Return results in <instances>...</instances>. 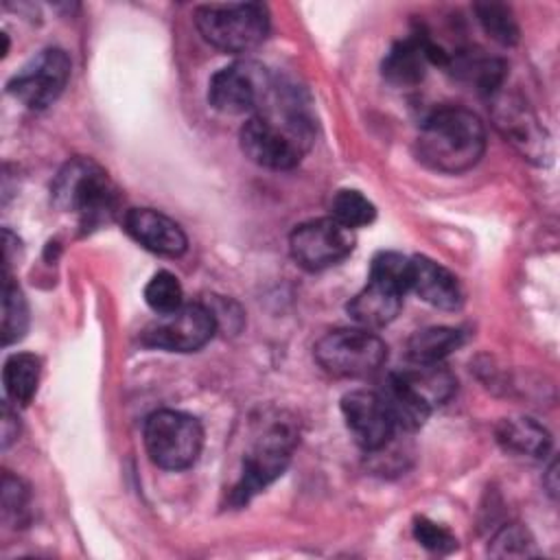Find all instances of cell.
Segmentation results:
<instances>
[{"mask_svg":"<svg viewBox=\"0 0 560 560\" xmlns=\"http://www.w3.org/2000/svg\"><path fill=\"white\" fill-rule=\"evenodd\" d=\"M315 140L313 116L298 88L278 83L267 103L241 127V149L247 160L271 171L300 164Z\"/></svg>","mask_w":560,"mask_h":560,"instance_id":"6da1fadb","label":"cell"},{"mask_svg":"<svg viewBox=\"0 0 560 560\" xmlns=\"http://www.w3.org/2000/svg\"><path fill=\"white\" fill-rule=\"evenodd\" d=\"M486 151V127L466 107H442L433 112L416 138L418 160L438 171L457 175L472 168Z\"/></svg>","mask_w":560,"mask_h":560,"instance_id":"7a4b0ae2","label":"cell"},{"mask_svg":"<svg viewBox=\"0 0 560 560\" xmlns=\"http://www.w3.org/2000/svg\"><path fill=\"white\" fill-rule=\"evenodd\" d=\"M50 192L55 206L74 214L85 230L109 221L118 208L116 186L90 158H72L66 162L57 173Z\"/></svg>","mask_w":560,"mask_h":560,"instance_id":"3957f363","label":"cell"},{"mask_svg":"<svg viewBox=\"0 0 560 560\" xmlns=\"http://www.w3.org/2000/svg\"><path fill=\"white\" fill-rule=\"evenodd\" d=\"M201 37L223 52H249L269 35V9L262 2L203 4L195 11Z\"/></svg>","mask_w":560,"mask_h":560,"instance_id":"277c9868","label":"cell"},{"mask_svg":"<svg viewBox=\"0 0 560 560\" xmlns=\"http://www.w3.org/2000/svg\"><path fill=\"white\" fill-rule=\"evenodd\" d=\"M201 446L203 429L190 413L160 409L144 422V448L151 462L164 470H184L192 466Z\"/></svg>","mask_w":560,"mask_h":560,"instance_id":"5b68a950","label":"cell"},{"mask_svg":"<svg viewBox=\"0 0 560 560\" xmlns=\"http://www.w3.org/2000/svg\"><path fill=\"white\" fill-rule=\"evenodd\" d=\"M315 361L335 376L361 378L374 374L387 359L385 341L368 328H337L315 343Z\"/></svg>","mask_w":560,"mask_h":560,"instance_id":"8992f818","label":"cell"},{"mask_svg":"<svg viewBox=\"0 0 560 560\" xmlns=\"http://www.w3.org/2000/svg\"><path fill=\"white\" fill-rule=\"evenodd\" d=\"M276 88L271 72L252 59L234 61L212 74L208 85V101L223 114L258 112Z\"/></svg>","mask_w":560,"mask_h":560,"instance_id":"52a82bcc","label":"cell"},{"mask_svg":"<svg viewBox=\"0 0 560 560\" xmlns=\"http://www.w3.org/2000/svg\"><path fill=\"white\" fill-rule=\"evenodd\" d=\"M490 114L499 133L525 158L542 164L549 158V136L527 101L518 92L499 88L488 96Z\"/></svg>","mask_w":560,"mask_h":560,"instance_id":"ba28073f","label":"cell"},{"mask_svg":"<svg viewBox=\"0 0 560 560\" xmlns=\"http://www.w3.org/2000/svg\"><path fill=\"white\" fill-rule=\"evenodd\" d=\"M70 70L72 63L66 50L44 48L9 79L7 90L28 109H46L66 90Z\"/></svg>","mask_w":560,"mask_h":560,"instance_id":"9c48e42d","label":"cell"},{"mask_svg":"<svg viewBox=\"0 0 560 560\" xmlns=\"http://www.w3.org/2000/svg\"><path fill=\"white\" fill-rule=\"evenodd\" d=\"M295 435L289 427L276 424L269 429L260 442L243 459V472L232 488L230 501L234 505L247 503L254 494L267 488L276 477H280L291 459Z\"/></svg>","mask_w":560,"mask_h":560,"instance_id":"30bf717a","label":"cell"},{"mask_svg":"<svg viewBox=\"0 0 560 560\" xmlns=\"http://www.w3.org/2000/svg\"><path fill=\"white\" fill-rule=\"evenodd\" d=\"M291 256L304 269L319 271L337 265L354 249V234L332 217L300 223L289 238Z\"/></svg>","mask_w":560,"mask_h":560,"instance_id":"8fae6325","label":"cell"},{"mask_svg":"<svg viewBox=\"0 0 560 560\" xmlns=\"http://www.w3.org/2000/svg\"><path fill=\"white\" fill-rule=\"evenodd\" d=\"M217 330L214 313L203 304H182L175 313L160 315L158 322L147 326L142 341L151 348L168 352H195L203 348Z\"/></svg>","mask_w":560,"mask_h":560,"instance_id":"7c38bea8","label":"cell"},{"mask_svg":"<svg viewBox=\"0 0 560 560\" xmlns=\"http://www.w3.org/2000/svg\"><path fill=\"white\" fill-rule=\"evenodd\" d=\"M341 413L354 442L365 451L383 448L394 435L392 413L378 392L354 389L341 398Z\"/></svg>","mask_w":560,"mask_h":560,"instance_id":"4fadbf2b","label":"cell"},{"mask_svg":"<svg viewBox=\"0 0 560 560\" xmlns=\"http://www.w3.org/2000/svg\"><path fill=\"white\" fill-rule=\"evenodd\" d=\"M451 55L427 35H411L396 42L383 59V77L396 88H411L424 79L427 66H448Z\"/></svg>","mask_w":560,"mask_h":560,"instance_id":"5bb4252c","label":"cell"},{"mask_svg":"<svg viewBox=\"0 0 560 560\" xmlns=\"http://www.w3.org/2000/svg\"><path fill=\"white\" fill-rule=\"evenodd\" d=\"M125 232L144 249L162 256H182L188 247L184 230L166 214L153 208H131L122 217Z\"/></svg>","mask_w":560,"mask_h":560,"instance_id":"9a60e30c","label":"cell"},{"mask_svg":"<svg viewBox=\"0 0 560 560\" xmlns=\"http://www.w3.org/2000/svg\"><path fill=\"white\" fill-rule=\"evenodd\" d=\"M411 289L431 306L442 311H457L464 302L457 278L427 256L411 258Z\"/></svg>","mask_w":560,"mask_h":560,"instance_id":"2e32d148","label":"cell"},{"mask_svg":"<svg viewBox=\"0 0 560 560\" xmlns=\"http://www.w3.org/2000/svg\"><path fill=\"white\" fill-rule=\"evenodd\" d=\"M402 295L400 289L378 278H368V284L348 302V313L361 328H383L396 319Z\"/></svg>","mask_w":560,"mask_h":560,"instance_id":"e0dca14e","label":"cell"},{"mask_svg":"<svg viewBox=\"0 0 560 560\" xmlns=\"http://www.w3.org/2000/svg\"><path fill=\"white\" fill-rule=\"evenodd\" d=\"M394 376L429 409L444 405L457 387L455 376L448 368L440 363H413L411 368H405L400 372H394Z\"/></svg>","mask_w":560,"mask_h":560,"instance_id":"ac0fdd59","label":"cell"},{"mask_svg":"<svg viewBox=\"0 0 560 560\" xmlns=\"http://www.w3.org/2000/svg\"><path fill=\"white\" fill-rule=\"evenodd\" d=\"M499 444L518 455L545 457L551 448L549 431L532 418H508L497 427Z\"/></svg>","mask_w":560,"mask_h":560,"instance_id":"d6986e66","label":"cell"},{"mask_svg":"<svg viewBox=\"0 0 560 560\" xmlns=\"http://www.w3.org/2000/svg\"><path fill=\"white\" fill-rule=\"evenodd\" d=\"M464 343V335L451 326H429L416 330L407 341L411 363H440Z\"/></svg>","mask_w":560,"mask_h":560,"instance_id":"ffe728a7","label":"cell"},{"mask_svg":"<svg viewBox=\"0 0 560 560\" xmlns=\"http://www.w3.org/2000/svg\"><path fill=\"white\" fill-rule=\"evenodd\" d=\"M39 372H42L39 357L31 354V352L11 354L4 361V370H2V383H4L9 402L26 407L37 392Z\"/></svg>","mask_w":560,"mask_h":560,"instance_id":"44dd1931","label":"cell"},{"mask_svg":"<svg viewBox=\"0 0 560 560\" xmlns=\"http://www.w3.org/2000/svg\"><path fill=\"white\" fill-rule=\"evenodd\" d=\"M28 330V306L20 291V287L13 284L9 273H4L2 284V324H0V337L4 346H11L20 341Z\"/></svg>","mask_w":560,"mask_h":560,"instance_id":"7402d4cb","label":"cell"},{"mask_svg":"<svg viewBox=\"0 0 560 560\" xmlns=\"http://www.w3.org/2000/svg\"><path fill=\"white\" fill-rule=\"evenodd\" d=\"M477 20L481 28L501 46H514L521 37L516 18L510 7L501 2H479L475 4Z\"/></svg>","mask_w":560,"mask_h":560,"instance_id":"603a6c76","label":"cell"},{"mask_svg":"<svg viewBox=\"0 0 560 560\" xmlns=\"http://www.w3.org/2000/svg\"><path fill=\"white\" fill-rule=\"evenodd\" d=\"M330 217L335 221H339L341 225L354 230V228H363L370 225L376 217V208L374 203L361 195L359 190H339L330 203Z\"/></svg>","mask_w":560,"mask_h":560,"instance_id":"cb8c5ba5","label":"cell"},{"mask_svg":"<svg viewBox=\"0 0 560 560\" xmlns=\"http://www.w3.org/2000/svg\"><path fill=\"white\" fill-rule=\"evenodd\" d=\"M144 300L158 315H168L184 304V291L171 271H158L144 287Z\"/></svg>","mask_w":560,"mask_h":560,"instance_id":"d4e9b609","label":"cell"},{"mask_svg":"<svg viewBox=\"0 0 560 560\" xmlns=\"http://www.w3.org/2000/svg\"><path fill=\"white\" fill-rule=\"evenodd\" d=\"M370 278H378L407 293L411 289V258L398 252H381L372 260Z\"/></svg>","mask_w":560,"mask_h":560,"instance_id":"484cf974","label":"cell"},{"mask_svg":"<svg viewBox=\"0 0 560 560\" xmlns=\"http://www.w3.org/2000/svg\"><path fill=\"white\" fill-rule=\"evenodd\" d=\"M488 551L497 558H523V556L527 558V556L536 553L532 534L518 523H510V525L501 527L494 534V538L490 540Z\"/></svg>","mask_w":560,"mask_h":560,"instance_id":"4316f807","label":"cell"},{"mask_svg":"<svg viewBox=\"0 0 560 560\" xmlns=\"http://www.w3.org/2000/svg\"><path fill=\"white\" fill-rule=\"evenodd\" d=\"M26 514H28L26 486L18 477L4 472L2 475V518L22 525L26 521Z\"/></svg>","mask_w":560,"mask_h":560,"instance_id":"83f0119b","label":"cell"},{"mask_svg":"<svg viewBox=\"0 0 560 560\" xmlns=\"http://www.w3.org/2000/svg\"><path fill=\"white\" fill-rule=\"evenodd\" d=\"M413 536L424 549L435 551V553H448L457 547V538L446 527H442V525H438V523H433L424 516L416 518Z\"/></svg>","mask_w":560,"mask_h":560,"instance_id":"f1b7e54d","label":"cell"},{"mask_svg":"<svg viewBox=\"0 0 560 560\" xmlns=\"http://www.w3.org/2000/svg\"><path fill=\"white\" fill-rule=\"evenodd\" d=\"M0 424H2V448H9L11 442L18 438V431H20V427H18V416H15V411L11 409L9 400L2 402V420H0Z\"/></svg>","mask_w":560,"mask_h":560,"instance_id":"f546056e","label":"cell"},{"mask_svg":"<svg viewBox=\"0 0 560 560\" xmlns=\"http://www.w3.org/2000/svg\"><path fill=\"white\" fill-rule=\"evenodd\" d=\"M556 475H558V464H556V462H551V466H549V470H547V481H545V486H547V492H549L551 497H556V492H558Z\"/></svg>","mask_w":560,"mask_h":560,"instance_id":"4dcf8cb0","label":"cell"}]
</instances>
